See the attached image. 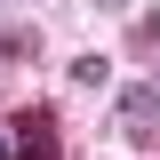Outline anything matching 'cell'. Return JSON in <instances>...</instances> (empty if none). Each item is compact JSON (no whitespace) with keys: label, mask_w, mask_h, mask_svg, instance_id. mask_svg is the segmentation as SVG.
Masks as SVG:
<instances>
[{"label":"cell","mask_w":160,"mask_h":160,"mask_svg":"<svg viewBox=\"0 0 160 160\" xmlns=\"http://www.w3.org/2000/svg\"><path fill=\"white\" fill-rule=\"evenodd\" d=\"M0 160H16V152H8V136H0Z\"/></svg>","instance_id":"4"},{"label":"cell","mask_w":160,"mask_h":160,"mask_svg":"<svg viewBox=\"0 0 160 160\" xmlns=\"http://www.w3.org/2000/svg\"><path fill=\"white\" fill-rule=\"evenodd\" d=\"M120 120H128V128H152V96H144V88H136V96L120 104Z\"/></svg>","instance_id":"3"},{"label":"cell","mask_w":160,"mask_h":160,"mask_svg":"<svg viewBox=\"0 0 160 160\" xmlns=\"http://www.w3.org/2000/svg\"><path fill=\"white\" fill-rule=\"evenodd\" d=\"M8 152H16V160H56V112L32 104V112L16 120V144H8Z\"/></svg>","instance_id":"1"},{"label":"cell","mask_w":160,"mask_h":160,"mask_svg":"<svg viewBox=\"0 0 160 160\" xmlns=\"http://www.w3.org/2000/svg\"><path fill=\"white\" fill-rule=\"evenodd\" d=\"M104 80H112L104 56H80V64H72V88H104Z\"/></svg>","instance_id":"2"}]
</instances>
